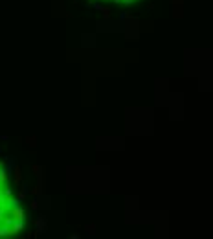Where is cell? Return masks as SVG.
<instances>
[{
	"instance_id": "obj_1",
	"label": "cell",
	"mask_w": 213,
	"mask_h": 239,
	"mask_svg": "<svg viewBox=\"0 0 213 239\" xmlns=\"http://www.w3.org/2000/svg\"><path fill=\"white\" fill-rule=\"evenodd\" d=\"M20 180H22V175H20V169H18V168H15V184H20Z\"/></svg>"
}]
</instances>
